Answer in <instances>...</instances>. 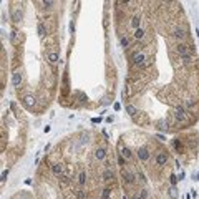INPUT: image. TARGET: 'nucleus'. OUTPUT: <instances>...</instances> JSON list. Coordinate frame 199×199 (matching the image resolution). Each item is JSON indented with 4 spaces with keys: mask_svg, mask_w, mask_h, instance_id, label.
<instances>
[{
    "mask_svg": "<svg viewBox=\"0 0 199 199\" xmlns=\"http://www.w3.org/2000/svg\"><path fill=\"white\" fill-rule=\"evenodd\" d=\"M172 35H174V38H178V40H183V38H184V37H186V32H184V30H183V28H176Z\"/></svg>",
    "mask_w": 199,
    "mask_h": 199,
    "instance_id": "9b49d317",
    "label": "nucleus"
},
{
    "mask_svg": "<svg viewBox=\"0 0 199 199\" xmlns=\"http://www.w3.org/2000/svg\"><path fill=\"white\" fill-rule=\"evenodd\" d=\"M176 52L179 53V57H181V58L189 57V55H191V52H189V45H186V43H179L178 47H176Z\"/></svg>",
    "mask_w": 199,
    "mask_h": 199,
    "instance_id": "f257e3e1",
    "label": "nucleus"
},
{
    "mask_svg": "<svg viewBox=\"0 0 199 199\" xmlns=\"http://www.w3.org/2000/svg\"><path fill=\"white\" fill-rule=\"evenodd\" d=\"M52 171H53V174H57V176H62V174H63V164H62V163H57V164H53V166H52Z\"/></svg>",
    "mask_w": 199,
    "mask_h": 199,
    "instance_id": "1a4fd4ad",
    "label": "nucleus"
},
{
    "mask_svg": "<svg viewBox=\"0 0 199 199\" xmlns=\"http://www.w3.org/2000/svg\"><path fill=\"white\" fill-rule=\"evenodd\" d=\"M194 105V101L193 100H187V103H186V106H193Z\"/></svg>",
    "mask_w": 199,
    "mask_h": 199,
    "instance_id": "cd10ccee",
    "label": "nucleus"
},
{
    "mask_svg": "<svg viewBox=\"0 0 199 199\" xmlns=\"http://www.w3.org/2000/svg\"><path fill=\"white\" fill-rule=\"evenodd\" d=\"M12 83H13V86H20V83H22V73L20 71H15L13 73V76H12Z\"/></svg>",
    "mask_w": 199,
    "mask_h": 199,
    "instance_id": "0eeeda50",
    "label": "nucleus"
},
{
    "mask_svg": "<svg viewBox=\"0 0 199 199\" xmlns=\"http://www.w3.org/2000/svg\"><path fill=\"white\" fill-rule=\"evenodd\" d=\"M48 62H50L52 65H55V63L58 62V53H55V52H52V53L48 55Z\"/></svg>",
    "mask_w": 199,
    "mask_h": 199,
    "instance_id": "4468645a",
    "label": "nucleus"
},
{
    "mask_svg": "<svg viewBox=\"0 0 199 199\" xmlns=\"http://www.w3.org/2000/svg\"><path fill=\"white\" fill-rule=\"evenodd\" d=\"M78 184H80V186H85L86 184V172L85 171H81L80 176H78Z\"/></svg>",
    "mask_w": 199,
    "mask_h": 199,
    "instance_id": "f8f14e48",
    "label": "nucleus"
},
{
    "mask_svg": "<svg viewBox=\"0 0 199 199\" xmlns=\"http://www.w3.org/2000/svg\"><path fill=\"white\" fill-rule=\"evenodd\" d=\"M95 156H96V159L103 161L105 158H106V149H105V148H98V149H96V153H95Z\"/></svg>",
    "mask_w": 199,
    "mask_h": 199,
    "instance_id": "9d476101",
    "label": "nucleus"
},
{
    "mask_svg": "<svg viewBox=\"0 0 199 199\" xmlns=\"http://www.w3.org/2000/svg\"><path fill=\"white\" fill-rule=\"evenodd\" d=\"M25 105H27V106H33V105H35V98H33V96H25Z\"/></svg>",
    "mask_w": 199,
    "mask_h": 199,
    "instance_id": "2eb2a0df",
    "label": "nucleus"
},
{
    "mask_svg": "<svg viewBox=\"0 0 199 199\" xmlns=\"http://www.w3.org/2000/svg\"><path fill=\"white\" fill-rule=\"evenodd\" d=\"M43 5L47 7V9H50V7L53 5V2H50V0H48V2H47V0H45V2H43Z\"/></svg>",
    "mask_w": 199,
    "mask_h": 199,
    "instance_id": "a878e982",
    "label": "nucleus"
},
{
    "mask_svg": "<svg viewBox=\"0 0 199 199\" xmlns=\"http://www.w3.org/2000/svg\"><path fill=\"white\" fill-rule=\"evenodd\" d=\"M176 181H178V179H176V176H171V184H176Z\"/></svg>",
    "mask_w": 199,
    "mask_h": 199,
    "instance_id": "c85d7f7f",
    "label": "nucleus"
},
{
    "mask_svg": "<svg viewBox=\"0 0 199 199\" xmlns=\"http://www.w3.org/2000/svg\"><path fill=\"white\" fill-rule=\"evenodd\" d=\"M183 63H184L186 66H189L191 63H193V55H189V57H184V58H183Z\"/></svg>",
    "mask_w": 199,
    "mask_h": 199,
    "instance_id": "412c9836",
    "label": "nucleus"
},
{
    "mask_svg": "<svg viewBox=\"0 0 199 199\" xmlns=\"http://www.w3.org/2000/svg\"><path fill=\"white\" fill-rule=\"evenodd\" d=\"M118 163L123 166V164H125V158H119V159H118Z\"/></svg>",
    "mask_w": 199,
    "mask_h": 199,
    "instance_id": "c756f323",
    "label": "nucleus"
},
{
    "mask_svg": "<svg viewBox=\"0 0 199 199\" xmlns=\"http://www.w3.org/2000/svg\"><path fill=\"white\" fill-rule=\"evenodd\" d=\"M144 60H146V57H144V53H134L133 55V65L134 66H144Z\"/></svg>",
    "mask_w": 199,
    "mask_h": 199,
    "instance_id": "f03ea898",
    "label": "nucleus"
},
{
    "mask_svg": "<svg viewBox=\"0 0 199 199\" xmlns=\"http://www.w3.org/2000/svg\"><path fill=\"white\" fill-rule=\"evenodd\" d=\"M121 156L125 158V159H131V151H130L128 148H123L121 149Z\"/></svg>",
    "mask_w": 199,
    "mask_h": 199,
    "instance_id": "f3484780",
    "label": "nucleus"
},
{
    "mask_svg": "<svg viewBox=\"0 0 199 199\" xmlns=\"http://www.w3.org/2000/svg\"><path fill=\"white\" fill-rule=\"evenodd\" d=\"M194 178H196V181H199V174H194Z\"/></svg>",
    "mask_w": 199,
    "mask_h": 199,
    "instance_id": "7c9ffc66",
    "label": "nucleus"
},
{
    "mask_svg": "<svg viewBox=\"0 0 199 199\" xmlns=\"http://www.w3.org/2000/svg\"><path fill=\"white\" fill-rule=\"evenodd\" d=\"M47 33V25L43 23V22H40L38 23V35H45Z\"/></svg>",
    "mask_w": 199,
    "mask_h": 199,
    "instance_id": "dca6fc26",
    "label": "nucleus"
},
{
    "mask_svg": "<svg viewBox=\"0 0 199 199\" xmlns=\"http://www.w3.org/2000/svg\"><path fill=\"white\" fill-rule=\"evenodd\" d=\"M121 178H123V181H125L126 184H133V183H134V174L131 171H128V169L121 171Z\"/></svg>",
    "mask_w": 199,
    "mask_h": 199,
    "instance_id": "7ed1b4c3",
    "label": "nucleus"
},
{
    "mask_svg": "<svg viewBox=\"0 0 199 199\" xmlns=\"http://www.w3.org/2000/svg\"><path fill=\"white\" fill-rule=\"evenodd\" d=\"M169 196L171 197H176V191L174 189H169Z\"/></svg>",
    "mask_w": 199,
    "mask_h": 199,
    "instance_id": "bb28decb",
    "label": "nucleus"
},
{
    "mask_svg": "<svg viewBox=\"0 0 199 199\" xmlns=\"http://www.w3.org/2000/svg\"><path fill=\"white\" fill-rule=\"evenodd\" d=\"M103 178H105V181H111V179H115V171L111 169V168H106L103 172Z\"/></svg>",
    "mask_w": 199,
    "mask_h": 199,
    "instance_id": "6e6552de",
    "label": "nucleus"
},
{
    "mask_svg": "<svg viewBox=\"0 0 199 199\" xmlns=\"http://www.w3.org/2000/svg\"><path fill=\"white\" fill-rule=\"evenodd\" d=\"M140 22H141V18L138 17V15H134V17H133V20H131V27L138 30V28H140Z\"/></svg>",
    "mask_w": 199,
    "mask_h": 199,
    "instance_id": "ddd939ff",
    "label": "nucleus"
},
{
    "mask_svg": "<svg viewBox=\"0 0 199 199\" xmlns=\"http://www.w3.org/2000/svg\"><path fill=\"white\" fill-rule=\"evenodd\" d=\"M143 37H144V30L143 28H138L136 32H134V38H138V40H141Z\"/></svg>",
    "mask_w": 199,
    "mask_h": 199,
    "instance_id": "a211bd4d",
    "label": "nucleus"
},
{
    "mask_svg": "<svg viewBox=\"0 0 199 199\" xmlns=\"http://www.w3.org/2000/svg\"><path fill=\"white\" fill-rule=\"evenodd\" d=\"M136 156H138V159H140V161H148L149 159V151L146 148H138Z\"/></svg>",
    "mask_w": 199,
    "mask_h": 199,
    "instance_id": "20e7f679",
    "label": "nucleus"
},
{
    "mask_svg": "<svg viewBox=\"0 0 199 199\" xmlns=\"http://www.w3.org/2000/svg\"><path fill=\"white\" fill-rule=\"evenodd\" d=\"M158 128H159V130H166L168 128V123L166 121H159V123H158Z\"/></svg>",
    "mask_w": 199,
    "mask_h": 199,
    "instance_id": "5701e85b",
    "label": "nucleus"
},
{
    "mask_svg": "<svg viewBox=\"0 0 199 199\" xmlns=\"http://www.w3.org/2000/svg\"><path fill=\"white\" fill-rule=\"evenodd\" d=\"M174 118L178 119V121H184V118H186V113H184V108L183 106H178L174 110Z\"/></svg>",
    "mask_w": 199,
    "mask_h": 199,
    "instance_id": "39448f33",
    "label": "nucleus"
},
{
    "mask_svg": "<svg viewBox=\"0 0 199 199\" xmlns=\"http://www.w3.org/2000/svg\"><path fill=\"white\" fill-rule=\"evenodd\" d=\"M20 17H22V13L18 12V10H13V12H12V18H13V22H18V20H20Z\"/></svg>",
    "mask_w": 199,
    "mask_h": 199,
    "instance_id": "aec40b11",
    "label": "nucleus"
},
{
    "mask_svg": "<svg viewBox=\"0 0 199 199\" xmlns=\"http://www.w3.org/2000/svg\"><path fill=\"white\" fill-rule=\"evenodd\" d=\"M168 163V155L166 153H159V155L156 156V164L158 166H163V164Z\"/></svg>",
    "mask_w": 199,
    "mask_h": 199,
    "instance_id": "423d86ee",
    "label": "nucleus"
},
{
    "mask_svg": "<svg viewBox=\"0 0 199 199\" xmlns=\"http://www.w3.org/2000/svg\"><path fill=\"white\" fill-rule=\"evenodd\" d=\"M119 43H121V47L128 48V45H130V40L126 38V37H121V40H119Z\"/></svg>",
    "mask_w": 199,
    "mask_h": 199,
    "instance_id": "4be33fe9",
    "label": "nucleus"
},
{
    "mask_svg": "<svg viewBox=\"0 0 199 199\" xmlns=\"http://www.w3.org/2000/svg\"><path fill=\"white\" fill-rule=\"evenodd\" d=\"M110 193H111V189H108V187H106V189L103 191V199H108V197H110Z\"/></svg>",
    "mask_w": 199,
    "mask_h": 199,
    "instance_id": "b1692460",
    "label": "nucleus"
},
{
    "mask_svg": "<svg viewBox=\"0 0 199 199\" xmlns=\"http://www.w3.org/2000/svg\"><path fill=\"white\" fill-rule=\"evenodd\" d=\"M78 199H86V194H85V191H78Z\"/></svg>",
    "mask_w": 199,
    "mask_h": 199,
    "instance_id": "393cba45",
    "label": "nucleus"
},
{
    "mask_svg": "<svg viewBox=\"0 0 199 199\" xmlns=\"http://www.w3.org/2000/svg\"><path fill=\"white\" fill-rule=\"evenodd\" d=\"M126 111H128L130 116H134V115H136V108H134L133 105H128V106H126Z\"/></svg>",
    "mask_w": 199,
    "mask_h": 199,
    "instance_id": "6ab92c4d",
    "label": "nucleus"
}]
</instances>
